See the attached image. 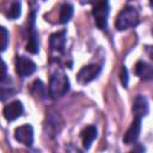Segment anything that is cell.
<instances>
[{
  "label": "cell",
  "mask_w": 153,
  "mask_h": 153,
  "mask_svg": "<svg viewBox=\"0 0 153 153\" xmlns=\"http://www.w3.org/2000/svg\"><path fill=\"white\" fill-rule=\"evenodd\" d=\"M33 93H35L36 96H42V94H44V87H43L42 81L36 80V81L33 82Z\"/></svg>",
  "instance_id": "e0dca14e"
},
{
  "label": "cell",
  "mask_w": 153,
  "mask_h": 153,
  "mask_svg": "<svg viewBox=\"0 0 153 153\" xmlns=\"http://www.w3.org/2000/svg\"><path fill=\"white\" fill-rule=\"evenodd\" d=\"M140 131H141V118H136L131 122L130 127L128 128L127 133L124 134L123 136V141L126 143H133L137 140L139 135H140Z\"/></svg>",
  "instance_id": "9c48e42d"
},
{
  "label": "cell",
  "mask_w": 153,
  "mask_h": 153,
  "mask_svg": "<svg viewBox=\"0 0 153 153\" xmlns=\"http://www.w3.org/2000/svg\"><path fill=\"white\" fill-rule=\"evenodd\" d=\"M97 137V128L94 126H88L81 131V139H82V146L85 149H88L93 140Z\"/></svg>",
  "instance_id": "8fae6325"
},
{
  "label": "cell",
  "mask_w": 153,
  "mask_h": 153,
  "mask_svg": "<svg viewBox=\"0 0 153 153\" xmlns=\"http://www.w3.org/2000/svg\"><path fill=\"white\" fill-rule=\"evenodd\" d=\"M38 41H37V35H36V31H35V27H33V24H32V27H31V35L29 37V42L26 44V50L31 54H37L38 53Z\"/></svg>",
  "instance_id": "5bb4252c"
},
{
  "label": "cell",
  "mask_w": 153,
  "mask_h": 153,
  "mask_svg": "<svg viewBox=\"0 0 153 153\" xmlns=\"http://www.w3.org/2000/svg\"><path fill=\"white\" fill-rule=\"evenodd\" d=\"M99 73H100V66H98V65H87V66L82 67L79 71V73L76 75V79L80 84H87V82L92 81L93 79H96Z\"/></svg>",
  "instance_id": "5b68a950"
},
{
  "label": "cell",
  "mask_w": 153,
  "mask_h": 153,
  "mask_svg": "<svg viewBox=\"0 0 153 153\" xmlns=\"http://www.w3.org/2000/svg\"><path fill=\"white\" fill-rule=\"evenodd\" d=\"M135 74L142 80L153 79V67L143 61H137L135 65Z\"/></svg>",
  "instance_id": "30bf717a"
},
{
  "label": "cell",
  "mask_w": 153,
  "mask_h": 153,
  "mask_svg": "<svg viewBox=\"0 0 153 153\" xmlns=\"http://www.w3.org/2000/svg\"><path fill=\"white\" fill-rule=\"evenodd\" d=\"M149 111V106H148V102L143 96H137L134 99L133 103V114L136 118H142L145 117Z\"/></svg>",
  "instance_id": "ba28073f"
},
{
  "label": "cell",
  "mask_w": 153,
  "mask_h": 153,
  "mask_svg": "<svg viewBox=\"0 0 153 153\" xmlns=\"http://www.w3.org/2000/svg\"><path fill=\"white\" fill-rule=\"evenodd\" d=\"M72 16H73V6L71 4H63L61 6V10H60L59 22L61 24H66L71 20Z\"/></svg>",
  "instance_id": "4fadbf2b"
},
{
  "label": "cell",
  "mask_w": 153,
  "mask_h": 153,
  "mask_svg": "<svg viewBox=\"0 0 153 153\" xmlns=\"http://www.w3.org/2000/svg\"><path fill=\"white\" fill-rule=\"evenodd\" d=\"M20 8H22L20 2H19V1H14V2L11 5V7L8 8L6 16H7L10 19H17V18L20 16Z\"/></svg>",
  "instance_id": "9a60e30c"
},
{
  "label": "cell",
  "mask_w": 153,
  "mask_h": 153,
  "mask_svg": "<svg viewBox=\"0 0 153 153\" xmlns=\"http://www.w3.org/2000/svg\"><path fill=\"white\" fill-rule=\"evenodd\" d=\"M149 2H151V5L153 6V0H149Z\"/></svg>",
  "instance_id": "d6986e66"
},
{
  "label": "cell",
  "mask_w": 153,
  "mask_h": 153,
  "mask_svg": "<svg viewBox=\"0 0 153 153\" xmlns=\"http://www.w3.org/2000/svg\"><path fill=\"white\" fill-rule=\"evenodd\" d=\"M23 111H24V108L22 102L13 100L4 108V116L7 121H14L23 115Z\"/></svg>",
  "instance_id": "52a82bcc"
},
{
  "label": "cell",
  "mask_w": 153,
  "mask_h": 153,
  "mask_svg": "<svg viewBox=\"0 0 153 153\" xmlns=\"http://www.w3.org/2000/svg\"><path fill=\"white\" fill-rule=\"evenodd\" d=\"M14 137L17 141L25 146H31L33 143V129L30 124H24L17 127L14 130Z\"/></svg>",
  "instance_id": "8992f818"
},
{
  "label": "cell",
  "mask_w": 153,
  "mask_h": 153,
  "mask_svg": "<svg viewBox=\"0 0 153 153\" xmlns=\"http://www.w3.org/2000/svg\"><path fill=\"white\" fill-rule=\"evenodd\" d=\"M92 4V14L94 17L96 25L104 30L108 25L109 16V1L108 0H91Z\"/></svg>",
  "instance_id": "7a4b0ae2"
},
{
  "label": "cell",
  "mask_w": 153,
  "mask_h": 153,
  "mask_svg": "<svg viewBox=\"0 0 153 153\" xmlns=\"http://www.w3.org/2000/svg\"><path fill=\"white\" fill-rule=\"evenodd\" d=\"M0 31H1V41H2V43H1V51H4V50L6 49V47H7V42H8V32H7L6 27H4V26L0 29Z\"/></svg>",
  "instance_id": "2e32d148"
},
{
  "label": "cell",
  "mask_w": 153,
  "mask_h": 153,
  "mask_svg": "<svg viewBox=\"0 0 153 153\" xmlns=\"http://www.w3.org/2000/svg\"><path fill=\"white\" fill-rule=\"evenodd\" d=\"M69 90V80L63 73H55L50 78L49 84V93L51 98H59L62 97L67 91Z\"/></svg>",
  "instance_id": "3957f363"
},
{
  "label": "cell",
  "mask_w": 153,
  "mask_h": 153,
  "mask_svg": "<svg viewBox=\"0 0 153 153\" xmlns=\"http://www.w3.org/2000/svg\"><path fill=\"white\" fill-rule=\"evenodd\" d=\"M65 42H66V33L65 31H61V32H55L50 36V48L53 50H59V51H62L63 48H65Z\"/></svg>",
  "instance_id": "7c38bea8"
},
{
  "label": "cell",
  "mask_w": 153,
  "mask_h": 153,
  "mask_svg": "<svg viewBox=\"0 0 153 153\" xmlns=\"http://www.w3.org/2000/svg\"><path fill=\"white\" fill-rule=\"evenodd\" d=\"M152 33H153V30H152Z\"/></svg>",
  "instance_id": "ffe728a7"
},
{
  "label": "cell",
  "mask_w": 153,
  "mask_h": 153,
  "mask_svg": "<svg viewBox=\"0 0 153 153\" xmlns=\"http://www.w3.org/2000/svg\"><path fill=\"white\" fill-rule=\"evenodd\" d=\"M120 78H121V82H122L123 87H127L128 86V71H127V68L124 66L121 68Z\"/></svg>",
  "instance_id": "ac0fdd59"
},
{
  "label": "cell",
  "mask_w": 153,
  "mask_h": 153,
  "mask_svg": "<svg viewBox=\"0 0 153 153\" xmlns=\"http://www.w3.org/2000/svg\"><path fill=\"white\" fill-rule=\"evenodd\" d=\"M137 23H139L137 11L134 7H131V6H127L117 16L116 29L118 31H123V30H127L129 27L135 26Z\"/></svg>",
  "instance_id": "6da1fadb"
},
{
  "label": "cell",
  "mask_w": 153,
  "mask_h": 153,
  "mask_svg": "<svg viewBox=\"0 0 153 153\" xmlns=\"http://www.w3.org/2000/svg\"><path fill=\"white\" fill-rule=\"evenodd\" d=\"M36 71V63L25 56H17L16 59V72L20 76H29Z\"/></svg>",
  "instance_id": "277c9868"
}]
</instances>
